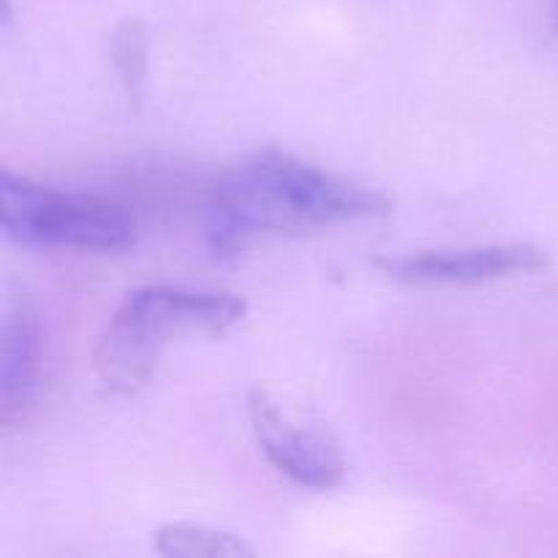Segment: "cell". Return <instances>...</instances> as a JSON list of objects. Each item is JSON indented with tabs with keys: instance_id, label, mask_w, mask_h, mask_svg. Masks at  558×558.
<instances>
[{
	"instance_id": "1",
	"label": "cell",
	"mask_w": 558,
	"mask_h": 558,
	"mask_svg": "<svg viewBox=\"0 0 558 558\" xmlns=\"http://www.w3.org/2000/svg\"><path fill=\"white\" fill-rule=\"evenodd\" d=\"M390 210L392 202L381 191L267 147L213 180L205 238L216 256H238L256 238L314 232Z\"/></svg>"
},
{
	"instance_id": "2",
	"label": "cell",
	"mask_w": 558,
	"mask_h": 558,
	"mask_svg": "<svg viewBox=\"0 0 558 558\" xmlns=\"http://www.w3.org/2000/svg\"><path fill=\"white\" fill-rule=\"evenodd\" d=\"M245 300L213 289L147 283L131 289L96 347V374L114 396H134L150 385L158 360L180 338H221L240 325Z\"/></svg>"
},
{
	"instance_id": "3",
	"label": "cell",
	"mask_w": 558,
	"mask_h": 558,
	"mask_svg": "<svg viewBox=\"0 0 558 558\" xmlns=\"http://www.w3.org/2000/svg\"><path fill=\"white\" fill-rule=\"evenodd\" d=\"M0 227L9 240L31 248L125 251L136 243V221L104 196L71 194L3 169Z\"/></svg>"
},
{
	"instance_id": "4",
	"label": "cell",
	"mask_w": 558,
	"mask_h": 558,
	"mask_svg": "<svg viewBox=\"0 0 558 558\" xmlns=\"http://www.w3.org/2000/svg\"><path fill=\"white\" fill-rule=\"evenodd\" d=\"M245 403L262 452L283 477L311 490H332L343 483V452L327 430L294 420L262 387H254Z\"/></svg>"
},
{
	"instance_id": "5",
	"label": "cell",
	"mask_w": 558,
	"mask_h": 558,
	"mask_svg": "<svg viewBox=\"0 0 558 558\" xmlns=\"http://www.w3.org/2000/svg\"><path fill=\"white\" fill-rule=\"evenodd\" d=\"M548 251L534 243L483 245L461 251H420L409 256H381L376 259L385 276L401 283L420 287H472V283L496 281V278L537 272L548 267Z\"/></svg>"
},
{
	"instance_id": "6",
	"label": "cell",
	"mask_w": 558,
	"mask_h": 558,
	"mask_svg": "<svg viewBox=\"0 0 558 558\" xmlns=\"http://www.w3.org/2000/svg\"><path fill=\"white\" fill-rule=\"evenodd\" d=\"M41 327L25 300L9 303L0 332V423H25L41 381Z\"/></svg>"
},
{
	"instance_id": "7",
	"label": "cell",
	"mask_w": 558,
	"mask_h": 558,
	"mask_svg": "<svg viewBox=\"0 0 558 558\" xmlns=\"http://www.w3.org/2000/svg\"><path fill=\"white\" fill-rule=\"evenodd\" d=\"M153 550L169 558H243L256 554L238 534L189 521L167 523L158 529L153 537Z\"/></svg>"
},
{
	"instance_id": "8",
	"label": "cell",
	"mask_w": 558,
	"mask_h": 558,
	"mask_svg": "<svg viewBox=\"0 0 558 558\" xmlns=\"http://www.w3.org/2000/svg\"><path fill=\"white\" fill-rule=\"evenodd\" d=\"M109 60L114 65L125 101L140 107L147 90V74H150V38L142 22L125 20L109 36Z\"/></svg>"
},
{
	"instance_id": "9",
	"label": "cell",
	"mask_w": 558,
	"mask_h": 558,
	"mask_svg": "<svg viewBox=\"0 0 558 558\" xmlns=\"http://www.w3.org/2000/svg\"><path fill=\"white\" fill-rule=\"evenodd\" d=\"M556 22H558V0H556Z\"/></svg>"
}]
</instances>
